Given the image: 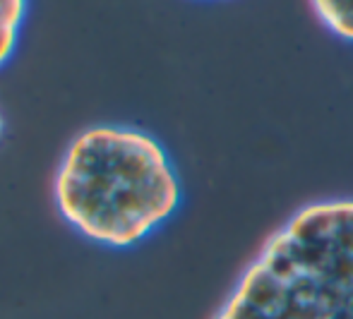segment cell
<instances>
[{
    "instance_id": "5",
    "label": "cell",
    "mask_w": 353,
    "mask_h": 319,
    "mask_svg": "<svg viewBox=\"0 0 353 319\" xmlns=\"http://www.w3.org/2000/svg\"><path fill=\"white\" fill-rule=\"evenodd\" d=\"M0 134H3V118H0Z\"/></svg>"
},
{
    "instance_id": "4",
    "label": "cell",
    "mask_w": 353,
    "mask_h": 319,
    "mask_svg": "<svg viewBox=\"0 0 353 319\" xmlns=\"http://www.w3.org/2000/svg\"><path fill=\"white\" fill-rule=\"evenodd\" d=\"M14 39H17V24H3L0 27V65L8 61V56L12 53Z\"/></svg>"
},
{
    "instance_id": "2",
    "label": "cell",
    "mask_w": 353,
    "mask_h": 319,
    "mask_svg": "<svg viewBox=\"0 0 353 319\" xmlns=\"http://www.w3.org/2000/svg\"><path fill=\"white\" fill-rule=\"evenodd\" d=\"M216 319H353V199L298 209Z\"/></svg>"
},
{
    "instance_id": "1",
    "label": "cell",
    "mask_w": 353,
    "mask_h": 319,
    "mask_svg": "<svg viewBox=\"0 0 353 319\" xmlns=\"http://www.w3.org/2000/svg\"><path fill=\"white\" fill-rule=\"evenodd\" d=\"M56 202L89 240L125 247L176 212L181 187L157 139L101 125L70 144L56 176Z\"/></svg>"
},
{
    "instance_id": "3",
    "label": "cell",
    "mask_w": 353,
    "mask_h": 319,
    "mask_svg": "<svg viewBox=\"0 0 353 319\" xmlns=\"http://www.w3.org/2000/svg\"><path fill=\"white\" fill-rule=\"evenodd\" d=\"M312 8L320 19L334 34L344 39H353V3H336V0H317Z\"/></svg>"
}]
</instances>
